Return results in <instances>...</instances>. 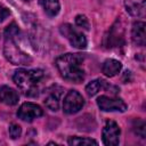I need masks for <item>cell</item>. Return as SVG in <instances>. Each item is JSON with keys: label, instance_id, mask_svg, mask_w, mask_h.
<instances>
[{"label": "cell", "instance_id": "6da1fadb", "mask_svg": "<svg viewBox=\"0 0 146 146\" xmlns=\"http://www.w3.org/2000/svg\"><path fill=\"white\" fill-rule=\"evenodd\" d=\"M83 55L81 54H65L57 57L55 64L60 73V75L74 83H80L84 80V71L82 68Z\"/></svg>", "mask_w": 146, "mask_h": 146}, {"label": "cell", "instance_id": "7a4b0ae2", "mask_svg": "<svg viewBox=\"0 0 146 146\" xmlns=\"http://www.w3.org/2000/svg\"><path fill=\"white\" fill-rule=\"evenodd\" d=\"M44 76L42 70H17L13 76L14 82L24 92V95L30 97H35L39 95L40 84Z\"/></svg>", "mask_w": 146, "mask_h": 146}, {"label": "cell", "instance_id": "3957f363", "mask_svg": "<svg viewBox=\"0 0 146 146\" xmlns=\"http://www.w3.org/2000/svg\"><path fill=\"white\" fill-rule=\"evenodd\" d=\"M3 54L5 57L14 65H30L32 58L30 55L24 52L15 42V38H5Z\"/></svg>", "mask_w": 146, "mask_h": 146}, {"label": "cell", "instance_id": "277c9868", "mask_svg": "<svg viewBox=\"0 0 146 146\" xmlns=\"http://www.w3.org/2000/svg\"><path fill=\"white\" fill-rule=\"evenodd\" d=\"M124 43V29L121 24V21L117 19L112 27L108 30V32L105 34L103 39V44L106 48H116L121 47Z\"/></svg>", "mask_w": 146, "mask_h": 146}, {"label": "cell", "instance_id": "5b68a950", "mask_svg": "<svg viewBox=\"0 0 146 146\" xmlns=\"http://www.w3.org/2000/svg\"><path fill=\"white\" fill-rule=\"evenodd\" d=\"M59 31L73 47L78 49H84L87 47V39L83 35V33L74 29L71 24H63L59 27Z\"/></svg>", "mask_w": 146, "mask_h": 146}, {"label": "cell", "instance_id": "8992f818", "mask_svg": "<svg viewBox=\"0 0 146 146\" xmlns=\"http://www.w3.org/2000/svg\"><path fill=\"white\" fill-rule=\"evenodd\" d=\"M84 106V99L82 95L76 90L67 91L64 102H63V111L66 114H74L82 110Z\"/></svg>", "mask_w": 146, "mask_h": 146}, {"label": "cell", "instance_id": "52a82bcc", "mask_svg": "<svg viewBox=\"0 0 146 146\" xmlns=\"http://www.w3.org/2000/svg\"><path fill=\"white\" fill-rule=\"evenodd\" d=\"M97 105L104 112H124L127 110V104L117 97L100 96L97 98Z\"/></svg>", "mask_w": 146, "mask_h": 146}, {"label": "cell", "instance_id": "ba28073f", "mask_svg": "<svg viewBox=\"0 0 146 146\" xmlns=\"http://www.w3.org/2000/svg\"><path fill=\"white\" fill-rule=\"evenodd\" d=\"M121 130L115 121L107 120L103 129V143L107 146H116L120 141Z\"/></svg>", "mask_w": 146, "mask_h": 146}, {"label": "cell", "instance_id": "9c48e42d", "mask_svg": "<svg viewBox=\"0 0 146 146\" xmlns=\"http://www.w3.org/2000/svg\"><path fill=\"white\" fill-rule=\"evenodd\" d=\"M43 115V110L33 103H24L21 105V107L17 111V116L18 119L26 121V122H32L34 119H38Z\"/></svg>", "mask_w": 146, "mask_h": 146}, {"label": "cell", "instance_id": "30bf717a", "mask_svg": "<svg viewBox=\"0 0 146 146\" xmlns=\"http://www.w3.org/2000/svg\"><path fill=\"white\" fill-rule=\"evenodd\" d=\"M145 23L144 22H135L131 29V39L132 42L137 46H144L146 43V34H145Z\"/></svg>", "mask_w": 146, "mask_h": 146}, {"label": "cell", "instance_id": "8fae6325", "mask_svg": "<svg viewBox=\"0 0 146 146\" xmlns=\"http://www.w3.org/2000/svg\"><path fill=\"white\" fill-rule=\"evenodd\" d=\"M19 96L18 92L7 86H3L0 88V102L8 105V106H14L18 103Z\"/></svg>", "mask_w": 146, "mask_h": 146}, {"label": "cell", "instance_id": "7c38bea8", "mask_svg": "<svg viewBox=\"0 0 146 146\" xmlns=\"http://www.w3.org/2000/svg\"><path fill=\"white\" fill-rule=\"evenodd\" d=\"M122 68V64L116 60V59H113V58H110V59H106L104 63H103V66H102V71L103 73L106 75V76H114L116 75L117 73H120Z\"/></svg>", "mask_w": 146, "mask_h": 146}, {"label": "cell", "instance_id": "4fadbf2b", "mask_svg": "<svg viewBox=\"0 0 146 146\" xmlns=\"http://www.w3.org/2000/svg\"><path fill=\"white\" fill-rule=\"evenodd\" d=\"M111 87L112 86H110L105 80H103V79H96V80H94V81H91V82H89L87 84L86 91H87L88 96L92 97V96L97 95L100 90H107Z\"/></svg>", "mask_w": 146, "mask_h": 146}, {"label": "cell", "instance_id": "5bb4252c", "mask_svg": "<svg viewBox=\"0 0 146 146\" xmlns=\"http://www.w3.org/2000/svg\"><path fill=\"white\" fill-rule=\"evenodd\" d=\"M39 3L44 13L50 17H54L59 13L60 5L58 0H39Z\"/></svg>", "mask_w": 146, "mask_h": 146}, {"label": "cell", "instance_id": "9a60e30c", "mask_svg": "<svg viewBox=\"0 0 146 146\" xmlns=\"http://www.w3.org/2000/svg\"><path fill=\"white\" fill-rule=\"evenodd\" d=\"M127 11L132 16H143L145 10V1L137 2L135 0H125Z\"/></svg>", "mask_w": 146, "mask_h": 146}, {"label": "cell", "instance_id": "2e32d148", "mask_svg": "<svg viewBox=\"0 0 146 146\" xmlns=\"http://www.w3.org/2000/svg\"><path fill=\"white\" fill-rule=\"evenodd\" d=\"M62 91L60 88L58 91H52L50 92L46 98H44V105L50 110V111H58L59 108V96Z\"/></svg>", "mask_w": 146, "mask_h": 146}, {"label": "cell", "instance_id": "e0dca14e", "mask_svg": "<svg viewBox=\"0 0 146 146\" xmlns=\"http://www.w3.org/2000/svg\"><path fill=\"white\" fill-rule=\"evenodd\" d=\"M97 145L98 143L94 139L90 138H82V137H71L68 139V145L71 146H76V145Z\"/></svg>", "mask_w": 146, "mask_h": 146}, {"label": "cell", "instance_id": "ac0fdd59", "mask_svg": "<svg viewBox=\"0 0 146 146\" xmlns=\"http://www.w3.org/2000/svg\"><path fill=\"white\" fill-rule=\"evenodd\" d=\"M132 128H133V131L136 135L140 136L141 138H145V122L144 121H141V120L133 121Z\"/></svg>", "mask_w": 146, "mask_h": 146}, {"label": "cell", "instance_id": "d6986e66", "mask_svg": "<svg viewBox=\"0 0 146 146\" xmlns=\"http://www.w3.org/2000/svg\"><path fill=\"white\" fill-rule=\"evenodd\" d=\"M19 30L17 27V25L15 23H11L5 31V38H15L16 35H18Z\"/></svg>", "mask_w": 146, "mask_h": 146}, {"label": "cell", "instance_id": "ffe728a7", "mask_svg": "<svg viewBox=\"0 0 146 146\" xmlns=\"http://www.w3.org/2000/svg\"><path fill=\"white\" fill-rule=\"evenodd\" d=\"M22 133V128L16 124V123H11L9 125V136L13 138V139H17Z\"/></svg>", "mask_w": 146, "mask_h": 146}, {"label": "cell", "instance_id": "44dd1931", "mask_svg": "<svg viewBox=\"0 0 146 146\" xmlns=\"http://www.w3.org/2000/svg\"><path fill=\"white\" fill-rule=\"evenodd\" d=\"M75 24L79 27H82L84 30H88L89 29V21H88V18L84 15H78L75 17Z\"/></svg>", "mask_w": 146, "mask_h": 146}, {"label": "cell", "instance_id": "7402d4cb", "mask_svg": "<svg viewBox=\"0 0 146 146\" xmlns=\"http://www.w3.org/2000/svg\"><path fill=\"white\" fill-rule=\"evenodd\" d=\"M9 15H10L9 9H8V8H6L5 6L0 5V23H1V22H3V21H5Z\"/></svg>", "mask_w": 146, "mask_h": 146}, {"label": "cell", "instance_id": "603a6c76", "mask_svg": "<svg viewBox=\"0 0 146 146\" xmlns=\"http://www.w3.org/2000/svg\"><path fill=\"white\" fill-rule=\"evenodd\" d=\"M25 1H27V0H25Z\"/></svg>", "mask_w": 146, "mask_h": 146}]
</instances>
